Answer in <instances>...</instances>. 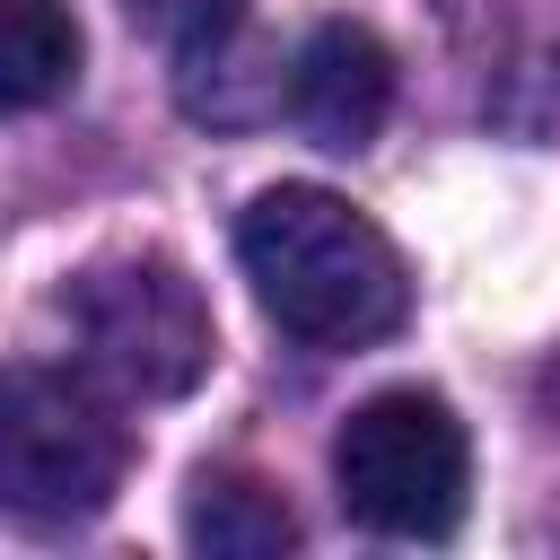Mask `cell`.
<instances>
[{"label":"cell","instance_id":"1","mask_svg":"<svg viewBox=\"0 0 560 560\" xmlns=\"http://www.w3.org/2000/svg\"><path fill=\"white\" fill-rule=\"evenodd\" d=\"M236 262L254 280V306L298 350H368L411 315V271L394 236L324 184L254 192L236 219Z\"/></svg>","mask_w":560,"mask_h":560},{"label":"cell","instance_id":"2","mask_svg":"<svg viewBox=\"0 0 560 560\" xmlns=\"http://www.w3.org/2000/svg\"><path fill=\"white\" fill-rule=\"evenodd\" d=\"M332 490L385 542H446L472 499V438L455 402L420 385L368 394L332 438Z\"/></svg>","mask_w":560,"mask_h":560},{"label":"cell","instance_id":"3","mask_svg":"<svg viewBox=\"0 0 560 560\" xmlns=\"http://www.w3.org/2000/svg\"><path fill=\"white\" fill-rule=\"evenodd\" d=\"M131 464V429L70 368H0V508L18 525H88Z\"/></svg>","mask_w":560,"mask_h":560},{"label":"cell","instance_id":"4","mask_svg":"<svg viewBox=\"0 0 560 560\" xmlns=\"http://www.w3.org/2000/svg\"><path fill=\"white\" fill-rule=\"evenodd\" d=\"M61 315L88 350V368L140 402H175L210 376L219 359V324H210V298L192 289L184 262L166 254H114V262H88L70 289H61Z\"/></svg>","mask_w":560,"mask_h":560},{"label":"cell","instance_id":"5","mask_svg":"<svg viewBox=\"0 0 560 560\" xmlns=\"http://www.w3.org/2000/svg\"><path fill=\"white\" fill-rule=\"evenodd\" d=\"M385 114H394V52L359 18H324L289 61V122L315 149L350 158L385 131Z\"/></svg>","mask_w":560,"mask_h":560},{"label":"cell","instance_id":"6","mask_svg":"<svg viewBox=\"0 0 560 560\" xmlns=\"http://www.w3.org/2000/svg\"><path fill=\"white\" fill-rule=\"evenodd\" d=\"M184 542L210 551V560H271V551L298 542V516L254 472H201L192 499H184Z\"/></svg>","mask_w":560,"mask_h":560},{"label":"cell","instance_id":"7","mask_svg":"<svg viewBox=\"0 0 560 560\" xmlns=\"http://www.w3.org/2000/svg\"><path fill=\"white\" fill-rule=\"evenodd\" d=\"M79 79L70 0H0V114H35Z\"/></svg>","mask_w":560,"mask_h":560},{"label":"cell","instance_id":"8","mask_svg":"<svg viewBox=\"0 0 560 560\" xmlns=\"http://www.w3.org/2000/svg\"><path fill=\"white\" fill-rule=\"evenodd\" d=\"M122 9H131V26H140L149 44H166L184 70L210 61V52H228V35H236V18H245V0H122Z\"/></svg>","mask_w":560,"mask_h":560}]
</instances>
